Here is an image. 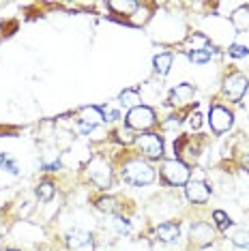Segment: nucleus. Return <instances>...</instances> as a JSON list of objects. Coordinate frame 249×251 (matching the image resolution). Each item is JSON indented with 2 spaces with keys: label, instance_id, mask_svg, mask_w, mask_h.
<instances>
[{
  "label": "nucleus",
  "instance_id": "25",
  "mask_svg": "<svg viewBox=\"0 0 249 251\" xmlns=\"http://www.w3.org/2000/svg\"><path fill=\"white\" fill-rule=\"evenodd\" d=\"M101 114H103V121H118V118H121V112L114 110V107H110V105L101 107Z\"/></svg>",
  "mask_w": 249,
  "mask_h": 251
},
{
  "label": "nucleus",
  "instance_id": "10",
  "mask_svg": "<svg viewBox=\"0 0 249 251\" xmlns=\"http://www.w3.org/2000/svg\"><path fill=\"white\" fill-rule=\"evenodd\" d=\"M187 198L196 204H204L208 198H211V189L200 180H191L187 182Z\"/></svg>",
  "mask_w": 249,
  "mask_h": 251
},
{
  "label": "nucleus",
  "instance_id": "4",
  "mask_svg": "<svg viewBox=\"0 0 249 251\" xmlns=\"http://www.w3.org/2000/svg\"><path fill=\"white\" fill-rule=\"evenodd\" d=\"M155 125V112L146 105H138L133 110H129L127 114V127L129 129H138V131H144Z\"/></svg>",
  "mask_w": 249,
  "mask_h": 251
},
{
  "label": "nucleus",
  "instance_id": "23",
  "mask_svg": "<svg viewBox=\"0 0 249 251\" xmlns=\"http://www.w3.org/2000/svg\"><path fill=\"white\" fill-rule=\"evenodd\" d=\"M213 219L217 221V226H219V230H228V227L232 226V219L225 213H222V210H215L213 213Z\"/></svg>",
  "mask_w": 249,
  "mask_h": 251
},
{
  "label": "nucleus",
  "instance_id": "6",
  "mask_svg": "<svg viewBox=\"0 0 249 251\" xmlns=\"http://www.w3.org/2000/svg\"><path fill=\"white\" fill-rule=\"evenodd\" d=\"M67 245H69L71 251H95V243H93V236L84 230H69L67 232Z\"/></svg>",
  "mask_w": 249,
  "mask_h": 251
},
{
  "label": "nucleus",
  "instance_id": "8",
  "mask_svg": "<svg viewBox=\"0 0 249 251\" xmlns=\"http://www.w3.org/2000/svg\"><path fill=\"white\" fill-rule=\"evenodd\" d=\"M208 123H211L213 131L224 133V131H228L232 127V112H228L222 105H215L211 110V114H208Z\"/></svg>",
  "mask_w": 249,
  "mask_h": 251
},
{
  "label": "nucleus",
  "instance_id": "20",
  "mask_svg": "<svg viewBox=\"0 0 249 251\" xmlns=\"http://www.w3.org/2000/svg\"><path fill=\"white\" fill-rule=\"evenodd\" d=\"M230 238L236 247H249V230H234Z\"/></svg>",
  "mask_w": 249,
  "mask_h": 251
},
{
  "label": "nucleus",
  "instance_id": "12",
  "mask_svg": "<svg viewBox=\"0 0 249 251\" xmlns=\"http://www.w3.org/2000/svg\"><path fill=\"white\" fill-rule=\"evenodd\" d=\"M80 123L88 125V127H97V125L103 123V114H101V107H82L80 112Z\"/></svg>",
  "mask_w": 249,
  "mask_h": 251
},
{
  "label": "nucleus",
  "instance_id": "5",
  "mask_svg": "<svg viewBox=\"0 0 249 251\" xmlns=\"http://www.w3.org/2000/svg\"><path fill=\"white\" fill-rule=\"evenodd\" d=\"M135 146L142 151V155L150 159H159L163 155V142L157 133H144L135 138Z\"/></svg>",
  "mask_w": 249,
  "mask_h": 251
},
{
  "label": "nucleus",
  "instance_id": "7",
  "mask_svg": "<svg viewBox=\"0 0 249 251\" xmlns=\"http://www.w3.org/2000/svg\"><path fill=\"white\" fill-rule=\"evenodd\" d=\"M247 77L245 75H241V73H232V75L225 77V82H224V93L230 97L232 101H239L243 95H245V90H247Z\"/></svg>",
  "mask_w": 249,
  "mask_h": 251
},
{
  "label": "nucleus",
  "instance_id": "2",
  "mask_svg": "<svg viewBox=\"0 0 249 251\" xmlns=\"http://www.w3.org/2000/svg\"><path fill=\"white\" fill-rule=\"evenodd\" d=\"M88 178L93 180L97 187H101V189H107V187L112 185V170H110V165H107L105 159H101V157L90 159Z\"/></svg>",
  "mask_w": 249,
  "mask_h": 251
},
{
  "label": "nucleus",
  "instance_id": "13",
  "mask_svg": "<svg viewBox=\"0 0 249 251\" xmlns=\"http://www.w3.org/2000/svg\"><path fill=\"white\" fill-rule=\"evenodd\" d=\"M180 236V227L176 224H161L157 226V238L161 243H174Z\"/></svg>",
  "mask_w": 249,
  "mask_h": 251
},
{
  "label": "nucleus",
  "instance_id": "3",
  "mask_svg": "<svg viewBox=\"0 0 249 251\" xmlns=\"http://www.w3.org/2000/svg\"><path fill=\"white\" fill-rule=\"evenodd\" d=\"M161 174L170 185L180 187V185H187V182H189V168H187L183 161H178V159H170V161L163 163Z\"/></svg>",
  "mask_w": 249,
  "mask_h": 251
},
{
  "label": "nucleus",
  "instance_id": "27",
  "mask_svg": "<svg viewBox=\"0 0 249 251\" xmlns=\"http://www.w3.org/2000/svg\"><path fill=\"white\" fill-rule=\"evenodd\" d=\"M116 135H118V140H121V142H124V144H131V142H135V138L131 135V131H129V129L116 131Z\"/></svg>",
  "mask_w": 249,
  "mask_h": 251
},
{
  "label": "nucleus",
  "instance_id": "15",
  "mask_svg": "<svg viewBox=\"0 0 249 251\" xmlns=\"http://www.w3.org/2000/svg\"><path fill=\"white\" fill-rule=\"evenodd\" d=\"M107 7L112 11H116L118 15H131L138 9V2H133V0H110Z\"/></svg>",
  "mask_w": 249,
  "mask_h": 251
},
{
  "label": "nucleus",
  "instance_id": "14",
  "mask_svg": "<svg viewBox=\"0 0 249 251\" xmlns=\"http://www.w3.org/2000/svg\"><path fill=\"white\" fill-rule=\"evenodd\" d=\"M187 56H189V60L194 62V65H204V62H208L215 56V50L211 45H206V48H194L187 52Z\"/></svg>",
  "mask_w": 249,
  "mask_h": 251
},
{
  "label": "nucleus",
  "instance_id": "19",
  "mask_svg": "<svg viewBox=\"0 0 249 251\" xmlns=\"http://www.w3.org/2000/svg\"><path fill=\"white\" fill-rule=\"evenodd\" d=\"M170 67H172V56L170 54L155 56V71L159 73V75H166V73L170 71Z\"/></svg>",
  "mask_w": 249,
  "mask_h": 251
},
{
  "label": "nucleus",
  "instance_id": "26",
  "mask_svg": "<svg viewBox=\"0 0 249 251\" xmlns=\"http://www.w3.org/2000/svg\"><path fill=\"white\" fill-rule=\"evenodd\" d=\"M114 227H116V232H118V234H127L129 230H131L129 221H127V219H123V217H116V219H114Z\"/></svg>",
  "mask_w": 249,
  "mask_h": 251
},
{
  "label": "nucleus",
  "instance_id": "29",
  "mask_svg": "<svg viewBox=\"0 0 249 251\" xmlns=\"http://www.w3.org/2000/svg\"><path fill=\"white\" fill-rule=\"evenodd\" d=\"M9 251H18V249H9Z\"/></svg>",
  "mask_w": 249,
  "mask_h": 251
},
{
  "label": "nucleus",
  "instance_id": "22",
  "mask_svg": "<svg viewBox=\"0 0 249 251\" xmlns=\"http://www.w3.org/2000/svg\"><path fill=\"white\" fill-rule=\"evenodd\" d=\"M0 168L7 170V172H11V174H18V172H20V168H18V163H15V159L9 157L7 152H4V155H0Z\"/></svg>",
  "mask_w": 249,
  "mask_h": 251
},
{
  "label": "nucleus",
  "instance_id": "28",
  "mask_svg": "<svg viewBox=\"0 0 249 251\" xmlns=\"http://www.w3.org/2000/svg\"><path fill=\"white\" fill-rule=\"evenodd\" d=\"M200 114H194V116H191L189 118V125H191V129H198V127H200V125H202V121H200Z\"/></svg>",
  "mask_w": 249,
  "mask_h": 251
},
{
  "label": "nucleus",
  "instance_id": "17",
  "mask_svg": "<svg viewBox=\"0 0 249 251\" xmlns=\"http://www.w3.org/2000/svg\"><path fill=\"white\" fill-rule=\"evenodd\" d=\"M232 24L236 30H247L249 28V7H241L232 13Z\"/></svg>",
  "mask_w": 249,
  "mask_h": 251
},
{
  "label": "nucleus",
  "instance_id": "18",
  "mask_svg": "<svg viewBox=\"0 0 249 251\" xmlns=\"http://www.w3.org/2000/svg\"><path fill=\"white\" fill-rule=\"evenodd\" d=\"M97 208L101 210V213H107V215H116L118 213V202L114 198H101L97 200Z\"/></svg>",
  "mask_w": 249,
  "mask_h": 251
},
{
  "label": "nucleus",
  "instance_id": "24",
  "mask_svg": "<svg viewBox=\"0 0 249 251\" xmlns=\"http://www.w3.org/2000/svg\"><path fill=\"white\" fill-rule=\"evenodd\" d=\"M228 54L232 56V58H245V56L249 54V48H247V45H239V43H236V45H232V48L228 50Z\"/></svg>",
  "mask_w": 249,
  "mask_h": 251
},
{
  "label": "nucleus",
  "instance_id": "11",
  "mask_svg": "<svg viewBox=\"0 0 249 251\" xmlns=\"http://www.w3.org/2000/svg\"><path fill=\"white\" fill-rule=\"evenodd\" d=\"M191 99H194V86L191 84H178L172 90V95H170V103H174V105H185Z\"/></svg>",
  "mask_w": 249,
  "mask_h": 251
},
{
  "label": "nucleus",
  "instance_id": "16",
  "mask_svg": "<svg viewBox=\"0 0 249 251\" xmlns=\"http://www.w3.org/2000/svg\"><path fill=\"white\" fill-rule=\"evenodd\" d=\"M140 95H138V90H123L121 97H118V103H121L123 107H129V110H133V107H138V105H142L140 103Z\"/></svg>",
  "mask_w": 249,
  "mask_h": 251
},
{
  "label": "nucleus",
  "instance_id": "1",
  "mask_svg": "<svg viewBox=\"0 0 249 251\" xmlns=\"http://www.w3.org/2000/svg\"><path fill=\"white\" fill-rule=\"evenodd\" d=\"M121 176H123L124 182H129V185L142 187V185H150V182L155 180V170H152L146 161H142V159H133V161L123 165Z\"/></svg>",
  "mask_w": 249,
  "mask_h": 251
},
{
  "label": "nucleus",
  "instance_id": "9",
  "mask_svg": "<svg viewBox=\"0 0 249 251\" xmlns=\"http://www.w3.org/2000/svg\"><path fill=\"white\" fill-rule=\"evenodd\" d=\"M215 238V232L213 227L204 224V221H200V224H196L194 227H191V241H194L196 245H200V247H204V245H211Z\"/></svg>",
  "mask_w": 249,
  "mask_h": 251
},
{
  "label": "nucleus",
  "instance_id": "21",
  "mask_svg": "<svg viewBox=\"0 0 249 251\" xmlns=\"http://www.w3.org/2000/svg\"><path fill=\"white\" fill-rule=\"evenodd\" d=\"M37 196L43 200V202H48V200H52V196H54V185L50 180H45V182H41V185L37 187Z\"/></svg>",
  "mask_w": 249,
  "mask_h": 251
}]
</instances>
